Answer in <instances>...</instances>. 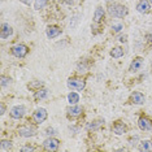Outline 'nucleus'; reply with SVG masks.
Returning a JSON list of instances; mask_svg holds the SVG:
<instances>
[{"label": "nucleus", "mask_w": 152, "mask_h": 152, "mask_svg": "<svg viewBox=\"0 0 152 152\" xmlns=\"http://www.w3.org/2000/svg\"><path fill=\"white\" fill-rule=\"evenodd\" d=\"M120 42H126V35L120 37Z\"/></svg>", "instance_id": "72a5a7b5"}, {"label": "nucleus", "mask_w": 152, "mask_h": 152, "mask_svg": "<svg viewBox=\"0 0 152 152\" xmlns=\"http://www.w3.org/2000/svg\"><path fill=\"white\" fill-rule=\"evenodd\" d=\"M137 11L139 13H148L151 11V5L147 0H140L137 4Z\"/></svg>", "instance_id": "f8f14e48"}, {"label": "nucleus", "mask_w": 152, "mask_h": 152, "mask_svg": "<svg viewBox=\"0 0 152 152\" xmlns=\"http://www.w3.org/2000/svg\"><path fill=\"white\" fill-rule=\"evenodd\" d=\"M13 34V29L9 23H3L1 25V39H7Z\"/></svg>", "instance_id": "ddd939ff"}, {"label": "nucleus", "mask_w": 152, "mask_h": 152, "mask_svg": "<svg viewBox=\"0 0 152 152\" xmlns=\"http://www.w3.org/2000/svg\"><path fill=\"white\" fill-rule=\"evenodd\" d=\"M60 146V140L56 138H48L43 142V147L46 151H56Z\"/></svg>", "instance_id": "20e7f679"}, {"label": "nucleus", "mask_w": 152, "mask_h": 152, "mask_svg": "<svg viewBox=\"0 0 152 152\" xmlns=\"http://www.w3.org/2000/svg\"><path fill=\"white\" fill-rule=\"evenodd\" d=\"M11 83H12V79L8 78V77H5V75H3V77H1V86H3V87H5V86H8Z\"/></svg>", "instance_id": "393cba45"}, {"label": "nucleus", "mask_w": 152, "mask_h": 152, "mask_svg": "<svg viewBox=\"0 0 152 152\" xmlns=\"http://www.w3.org/2000/svg\"><path fill=\"white\" fill-rule=\"evenodd\" d=\"M102 125H104V120H96V121H92L87 125V130H96L99 129Z\"/></svg>", "instance_id": "a211bd4d"}, {"label": "nucleus", "mask_w": 152, "mask_h": 152, "mask_svg": "<svg viewBox=\"0 0 152 152\" xmlns=\"http://www.w3.org/2000/svg\"><path fill=\"white\" fill-rule=\"evenodd\" d=\"M110 56L113 58H120L124 56V50L121 47H115L112 51H110Z\"/></svg>", "instance_id": "6ab92c4d"}, {"label": "nucleus", "mask_w": 152, "mask_h": 152, "mask_svg": "<svg viewBox=\"0 0 152 152\" xmlns=\"http://www.w3.org/2000/svg\"><path fill=\"white\" fill-rule=\"evenodd\" d=\"M68 102L70 103V104H77L79 102V95L77 92H70V94L68 95Z\"/></svg>", "instance_id": "4be33fe9"}, {"label": "nucleus", "mask_w": 152, "mask_h": 152, "mask_svg": "<svg viewBox=\"0 0 152 152\" xmlns=\"http://www.w3.org/2000/svg\"><path fill=\"white\" fill-rule=\"evenodd\" d=\"M47 95H48V90H46V88H39V90H37L35 94H34V99H35V100L44 99V98H47Z\"/></svg>", "instance_id": "f3484780"}, {"label": "nucleus", "mask_w": 152, "mask_h": 152, "mask_svg": "<svg viewBox=\"0 0 152 152\" xmlns=\"http://www.w3.org/2000/svg\"><path fill=\"white\" fill-rule=\"evenodd\" d=\"M113 29V31L115 33H118V31H121V29H122V25H121V23H118V25H115L112 27Z\"/></svg>", "instance_id": "bb28decb"}, {"label": "nucleus", "mask_w": 152, "mask_h": 152, "mask_svg": "<svg viewBox=\"0 0 152 152\" xmlns=\"http://www.w3.org/2000/svg\"><path fill=\"white\" fill-rule=\"evenodd\" d=\"M148 1H152V0H148Z\"/></svg>", "instance_id": "f704fd0d"}, {"label": "nucleus", "mask_w": 152, "mask_h": 152, "mask_svg": "<svg viewBox=\"0 0 152 152\" xmlns=\"http://www.w3.org/2000/svg\"><path fill=\"white\" fill-rule=\"evenodd\" d=\"M66 112L70 117H77L82 113V107H79L77 104H70V107L66 108Z\"/></svg>", "instance_id": "9d476101"}, {"label": "nucleus", "mask_w": 152, "mask_h": 152, "mask_svg": "<svg viewBox=\"0 0 152 152\" xmlns=\"http://www.w3.org/2000/svg\"><path fill=\"white\" fill-rule=\"evenodd\" d=\"M18 134L23 138H30V137H34L37 134V130L34 127L26 125V126H21L18 129Z\"/></svg>", "instance_id": "0eeeda50"}, {"label": "nucleus", "mask_w": 152, "mask_h": 152, "mask_svg": "<svg viewBox=\"0 0 152 152\" xmlns=\"http://www.w3.org/2000/svg\"><path fill=\"white\" fill-rule=\"evenodd\" d=\"M12 55L15 57H18V58H23L27 55V52H29V48H27L25 44H16V46L12 47L11 50Z\"/></svg>", "instance_id": "7ed1b4c3"}, {"label": "nucleus", "mask_w": 152, "mask_h": 152, "mask_svg": "<svg viewBox=\"0 0 152 152\" xmlns=\"http://www.w3.org/2000/svg\"><path fill=\"white\" fill-rule=\"evenodd\" d=\"M138 126H139L140 130L143 131H148L152 129V121L146 116H142L139 120H138Z\"/></svg>", "instance_id": "6e6552de"}, {"label": "nucleus", "mask_w": 152, "mask_h": 152, "mask_svg": "<svg viewBox=\"0 0 152 152\" xmlns=\"http://www.w3.org/2000/svg\"><path fill=\"white\" fill-rule=\"evenodd\" d=\"M21 3H23V4H26V5H30V3H31V0H20Z\"/></svg>", "instance_id": "c756f323"}, {"label": "nucleus", "mask_w": 152, "mask_h": 152, "mask_svg": "<svg viewBox=\"0 0 152 152\" xmlns=\"http://www.w3.org/2000/svg\"><path fill=\"white\" fill-rule=\"evenodd\" d=\"M146 39L148 40V42H152V33L146 34Z\"/></svg>", "instance_id": "c85d7f7f"}, {"label": "nucleus", "mask_w": 152, "mask_h": 152, "mask_svg": "<svg viewBox=\"0 0 152 152\" xmlns=\"http://www.w3.org/2000/svg\"><path fill=\"white\" fill-rule=\"evenodd\" d=\"M112 130L117 135H122V134L126 133V126H125V124H122V122H116L115 125H113Z\"/></svg>", "instance_id": "2eb2a0df"}, {"label": "nucleus", "mask_w": 152, "mask_h": 152, "mask_svg": "<svg viewBox=\"0 0 152 152\" xmlns=\"http://www.w3.org/2000/svg\"><path fill=\"white\" fill-rule=\"evenodd\" d=\"M108 12L109 15L112 17H116V18H122V17H125L129 11H127V8L125 5H121V4H113L110 5L108 8Z\"/></svg>", "instance_id": "f257e3e1"}, {"label": "nucleus", "mask_w": 152, "mask_h": 152, "mask_svg": "<svg viewBox=\"0 0 152 152\" xmlns=\"http://www.w3.org/2000/svg\"><path fill=\"white\" fill-rule=\"evenodd\" d=\"M25 112H26V108L23 105H16L11 109V117L15 120H20L25 116Z\"/></svg>", "instance_id": "423d86ee"}, {"label": "nucleus", "mask_w": 152, "mask_h": 152, "mask_svg": "<svg viewBox=\"0 0 152 152\" xmlns=\"http://www.w3.org/2000/svg\"><path fill=\"white\" fill-rule=\"evenodd\" d=\"M46 34L47 37L50 38V39H52V38H56L61 34V29L58 26H48L47 30H46Z\"/></svg>", "instance_id": "9b49d317"}, {"label": "nucleus", "mask_w": 152, "mask_h": 152, "mask_svg": "<svg viewBox=\"0 0 152 152\" xmlns=\"http://www.w3.org/2000/svg\"><path fill=\"white\" fill-rule=\"evenodd\" d=\"M66 85H68V87L70 88V90H75V91H82V90L85 88V86H86V82L83 81V79H81V78H69L68 79V82H66Z\"/></svg>", "instance_id": "f03ea898"}, {"label": "nucleus", "mask_w": 152, "mask_h": 152, "mask_svg": "<svg viewBox=\"0 0 152 152\" xmlns=\"http://www.w3.org/2000/svg\"><path fill=\"white\" fill-rule=\"evenodd\" d=\"M47 110L44 109V108H39V109H37L35 112H34V115H33V121L35 124H42L44 122V121L47 120Z\"/></svg>", "instance_id": "39448f33"}, {"label": "nucleus", "mask_w": 152, "mask_h": 152, "mask_svg": "<svg viewBox=\"0 0 152 152\" xmlns=\"http://www.w3.org/2000/svg\"><path fill=\"white\" fill-rule=\"evenodd\" d=\"M47 3H48V0H35L34 1V9L35 11H40V9H43L47 5Z\"/></svg>", "instance_id": "412c9836"}, {"label": "nucleus", "mask_w": 152, "mask_h": 152, "mask_svg": "<svg viewBox=\"0 0 152 152\" xmlns=\"http://www.w3.org/2000/svg\"><path fill=\"white\" fill-rule=\"evenodd\" d=\"M21 151H22V152H26V151H34V148H33V147H23Z\"/></svg>", "instance_id": "cd10ccee"}, {"label": "nucleus", "mask_w": 152, "mask_h": 152, "mask_svg": "<svg viewBox=\"0 0 152 152\" xmlns=\"http://www.w3.org/2000/svg\"><path fill=\"white\" fill-rule=\"evenodd\" d=\"M142 65H143V58H142V57H137V58H134V61L131 63L129 70L133 72V73H135V72H138L142 68Z\"/></svg>", "instance_id": "4468645a"}, {"label": "nucleus", "mask_w": 152, "mask_h": 152, "mask_svg": "<svg viewBox=\"0 0 152 152\" xmlns=\"http://www.w3.org/2000/svg\"><path fill=\"white\" fill-rule=\"evenodd\" d=\"M42 86H43V83L40 81H34V82H30V83L27 85V87L29 88H35V91H37V90H39Z\"/></svg>", "instance_id": "b1692460"}, {"label": "nucleus", "mask_w": 152, "mask_h": 152, "mask_svg": "<svg viewBox=\"0 0 152 152\" xmlns=\"http://www.w3.org/2000/svg\"><path fill=\"white\" fill-rule=\"evenodd\" d=\"M0 113H1V115H4V113H5V105L4 104H1V112H0Z\"/></svg>", "instance_id": "473e14b6"}, {"label": "nucleus", "mask_w": 152, "mask_h": 152, "mask_svg": "<svg viewBox=\"0 0 152 152\" xmlns=\"http://www.w3.org/2000/svg\"><path fill=\"white\" fill-rule=\"evenodd\" d=\"M104 9L102 8V7H98L95 11V15H94V21L95 22H100L103 18H104Z\"/></svg>", "instance_id": "dca6fc26"}, {"label": "nucleus", "mask_w": 152, "mask_h": 152, "mask_svg": "<svg viewBox=\"0 0 152 152\" xmlns=\"http://www.w3.org/2000/svg\"><path fill=\"white\" fill-rule=\"evenodd\" d=\"M53 131H55L53 129H47V133H46V134H48V135H51V134H55Z\"/></svg>", "instance_id": "7c9ffc66"}, {"label": "nucleus", "mask_w": 152, "mask_h": 152, "mask_svg": "<svg viewBox=\"0 0 152 152\" xmlns=\"http://www.w3.org/2000/svg\"><path fill=\"white\" fill-rule=\"evenodd\" d=\"M64 3H66V4H73L74 3V0H63Z\"/></svg>", "instance_id": "2f4dec72"}, {"label": "nucleus", "mask_w": 152, "mask_h": 152, "mask_svg": "<svg viewBox=\"0 0 152 152\" xmlns=\"http://www.w3.org/2000/svg\"><path fill=\"white\" fill-rule=\"evenodd\" d=\"M146 102V98L144 95L139 91H134L133 94L130 95V103L131 104H143Z\"/></svg>", "instance_id": "1a4fd4ad"}, {"label": "nucleus", "mask_w": 152, "mask_h": 152, "mask_svg": "<svg viewBox=\"0 0 152 152\" xmlns=\"http://www.w3.org/2000/svg\"><path fill=\"white\" fill-rule=\"evenodd\" d=\"M0 150L1 151L12 150V142L11 140H1V143H0Z\"/></svg>", "instance_id": "5701e85b"}, {"label": "nucleus", "mask_w": 152, "mask_h": 152, "mask_svg": "<svg viewBox=\"0 0 152 152\" xmlns=\"http://www.w3.org/2000/svg\"><path fill=\"white\" fill-rule=\"evenodd\" d=\"M139 150L140 151H152V142L151 140H143V142H140Z\"/></svg>", "instance_id": "aec40b11"}, {"label": "nucleus", "mask_w": 152, "mask_h": 152, "mask_svg": "<svg viewBox=\"0 0 152 152\" xmlns=\"http://www.w3.org/2000/svg\"><path fill=\"white\" fill-rule=\"evenodd\" d=\"M86 70H87V65L85 64V61H83V63H79L78 64V72H79V73H85Z\"/></svg>", "instance_id": "a878e982"}]
</instances>
